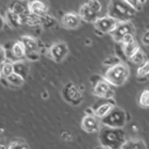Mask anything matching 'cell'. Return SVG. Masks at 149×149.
Masks as SVG:
<instances>
[{"mask_svg":"<svg viewBox=\"0 0 149 149\" xmlns=\"http://www.w3.org/2000/svg\"><path fill=\"white\" fill-rule=\"evenodd\" d=\"M126 141V133L122 130V128H111L102 126L99 130L100 146L111 149H122Z\"/></svg>","mask_w":149,"mask_h":149,"instance_id":"1","label":"cell"},{"mask_svg":"<svg viewBox=\"0 0 149 149\" xmlns=\"http://www.w3.org/2000/svg\"><path fill=\"white\" fill-rule=\"evenodd\" d=\"M136 10L125 0H109L107 7V15L115 19L118 22H127L134 17Z\"/></svg>","mask_w":149,"mask_h":149,"instance_id":"2","label":"cell"},{"mask_svg":"<svg viewBox=\"0 0 149 149\" xmlns=\"http://www.w3.org/2000/svg\"><path fill=\"white\" fill-rule=\"evenodd\" d=\"M104 78L112 85V86H120L123 85L127 79L129 78V69L125 63H120L112 68H108Z\"/></svg>","mask_w":149,"mask_h":149,"instance_id":"3","label":"cell"},{"mask_svg":"<svg viewBox=\"0 0 149 149\" xmlns=\"http://www.w3.org/2000/svg\"><path fill=\"white\" fill-rule=\"evenodd\" d=\"M61 94L63 100L71 106H79L84 100L83 91L73 81H68L66 84H64Z\"/></svg>","mask_w":149,"mask_h":149,"instance_id":"4","label":"cell"},{"mask_svg":"<svg viewBox=\"0 0 149 149\" xmlns=\"http://www.w3.org/2000/svg\"><path fill=\"white\" fill-rule=\"evenodd\" d=\"M112 37L114 41L123 44L127 43L129 41H132L135 35V27L130 21L127 22H119L118 26L115 27V29L111 33Z\"/></svg>","mask_w":149,"mask_h":149,"instance_id":"5","label":"cell"},{"mask_svg":"<svg viewBox=\"0 0 149 149\" xmlns=\"http://www.w3.org/2000/svg\"><path fill=\"white\" fill-rule=\"evenodd\" d=\"M91 81L93 83V94L100 98H105V99H111L114 97V91L112 88V85L104 78L100 76L94 74L91 78Z\"/></svg>","mask_w":149,"mask_h":149,"instance_id":"6","label":"cell"},{"mask_svg":"<svg viewBox=\"0 0 149 149\" xmlns=\"http://www.w3.org/2000/svg\"><path fill=\"white\" fill-rule=\"evenodd\" d=\"M126 121H127L126 112L122 108L115 106L112 109V112L101 120V123L102 126L111 127V128H123V126L126 125Z\"/></svg>","mask_w":149,"mask_h":149,"instance_id":"7","label":"cell"},{"mask_svg":"<svg viewBox=\"0 0 149 149\" xmlns=\"http://www.w3.org/2000/svg\"><path fill=\"white\" fill-rule=\"evenodd\" d=\"M26 49V58H28L29 61H37L40 58V55H38V42L36 41L35 37L33 36H28V35H24L21 37L20 40Z\"/></svg>","mask_w":149,"mask_h":149,"instance_id":"8","label":"cell"},{"mask_svg":"<svg viewBox=\"0 0 149 149\" xmlns=\"http://www.w3.org/2000/svg\"><path fill=\"white\" fill-rule=\"evenodd\" d=\"M118 23L119 22L115 19L111 17L109 15H105V16H100L94 22V27L99 34H111L115 29Z\"/></svg>","mask_w":149,"mask_h":149,"instance_id":"9","label":"cell"},{"mask_svg":"<svg viewBox=\"0 0 149 149\" xmlns=\"http://www.w3.org/2000/svg\"><path fill=\"white\" fill-rule=\"evenodd\" d=\"M68 54H69V48L65 42H56L51 44V47L49 48V56L56 63L63 62L66 58Z\"/></svg>","mask_w":149,"mask_h":149,"instance_id":"10","label":"cell"},{"mask_svg":"<svg viewBox=\"0 0 149 149\" xmlns=\"http://www.w3.org/2000/svg\"><path fill=\"white\" fill-rule=\"evenodd\" d=\"M81 128L87 133H94L101 128V119L97 115H85L81 119Z\"/></svg>","mask_w":149,"mask_h":149,"instance_id":"11","label":"cell"},{"mask_svg":"<svg viewBox=\"0 0 149 149\" xmlns=\"http://www.w3.org/2000/svg\"><path fill=\"white\" fill-rule=\"evenodd\" d=\"M100 13H98L94 8H92L87 1L80 6L79 8V16L81 17V20H84L85 22H90V23H94L100 16H99Z\"/></svg>","mask_w":149,"mask_h":149,"instance_id":"12","label":"cell"},{"mask_svg":"<svg viewBox=\"0 0 149 149\" xmlns=\"http://www.w3.org/2000/svg\"><path fill=\"white\" fill-rule=\"evenodd\" d=\"M80 22H81V17L79 16V14L65 13L62 16V24L66 29H76L77 27H79Z\"/></svg>","mask_w":149,"mask_h":149,"instance_id":"13","label":"cell"},{"mask_svg":"<svg viewBox=\"0 0 149 149\" xmlns=\"http://www.w3.org/2000/svg\"><path fill=\"white\" fill-rule=\"evenodd\" d=\"M29 10L37 16H44L48 14V6L41 0H33L29 2Z\"/></svg>","mask_w":149,"mask_h":149,"instance_id":"14","label":"cell"},{"mask_svg":"<svg viewBox=\"0 0 149 149\" xmlns=\"http://www.w3.org/2000/svg\"><path fill=\"white\" fill-rule=\"evenodd\" d=\"M9 9L15 12L20 16H24V15H27L30 12L29 10V2H26L23 0H14L9 5Z\"/></svg>","mask_w":149,"mask_h":149,"instance_id":"15","label":"cell"},{"mask_svg":"<svg viewBox=\"0 0 149 149\" xmlns=\"http://www.w3.org/2000/svg\"><path fill=\"white\" fill-rule=\"evenodd\" d=\"M5 19H6V22L7 24L10 27V28H19L21 24H22V20H21V16L19 14H16L15 12H13L12 9L8 8V10L6 12V15H5Z\"/></svg>","mask_w":149,"mask_h":149,"instance_id":"16","label":"cell"},{"mask_svg":"<svg viewBox=\"0 0 149 149\" xmlns=\"http://www.w3.org/2000/svg\"><path fill=\"white\" fill-rule=\"evenodd\" d=\"M115 107V105H114V102L113 101H107V102H104V104H101V105H99L95 109H94V112H95V115L99 118V119H104L105 116H107L111 112H112V109Z\"/></svg>","mask_w":149,"mask_h":149,"instance_id":"17","label":"cell"},{"mask_svg":"<svg viewBox=\"0 0 149 149\" xmlns=\"http://www.w3.org/2000/svg\"><path fill=\"white\" fill-rule=\"evenodd\" d=\"M139 50H140V48H139L137 41L135 38H133L132 41L122 44V51H123V54L127 58H130L132 56H134Z\"/></svg>","mask_w":149,"mask_h":149,"instance_id":"18","label":"cell"},{"mask_svg":"<svg viewBox=\"0 0 149 149\" xmlns=\"http://www.w3.org/2000/svg\"><path fill=\"white\" fill-rule=\"evenodd\" d=\"M12 55L16 61H22V58L26 57V49L22 44V42L19 40L12 44Z\"/></svg>","mask_w":149,"mask_h":149,"instance_id":"19","label":"cell"},{"mask_svg":"<svg viewBox=\"0 0 149 149\" xmlns=\"http://www.w3.org/2000/svg\"><path fill=\"white\" fill-rule=\"evenodd\" d=\"M13 65H14V73L20 74V76L23 77L24 79L28 77L29 66H28L23 61H15V62H13Z\"/></svg>","mask_w":149,"mask_h":149,"instance_id":"20","label":"cell"},{"mask_svg":"<svg viewBox=\"0 0 149 149\" xmlns=\"http://www.w3.org/2000/svg\"><path fill=\"white\" fill-rule=\"evenodd\" d=\"M122 149H147V146L141 139H130L125 142Z\"/></svg>","mask_w":149,"mask_h":149,"instance_id":"21","label":"cell"},{"mask_svg":"<svg viewBox=\"0 0 149 149\" xmlns=\"http://www.w3.org/2000/svg\"><path fill=\"white\" fill-rule=\"evenodd\" d=\"M136 77L139 80L141 81H146L149 79V59L143 63L142 65H140L137 68V71H136Z\"/></svg>","mask_w":149,"mask_h":149,"instance_id":"22","label":"cell"},{"mask_svg":"<svg viewBox=\"0 0 149 149\" xmlns=\"http://www.w3.org/2000/svg\"><path fill=\"white\" fill-rule=\"evenodd\" d=\"M13 73H14L13 62H6L1 64V79H7Z\"/></svg>","mask_w":149,"mask_h":149,"instance_id":"23","label":"cell"},{"mask_svg":"<svg viewBox=\"0 0 149 149\" xmlns=\"http://www.w3.org/2000/svg\"><path fill=\"white\" fill-rule=\"evenodd\" d=\"M56 19H54V16L47 14L44 16H41V26L45 29H51L56 26Z\"/></svg>","mask_w":149,"mask_h":149,"instance_id":"24","label":"cell"},{"mask_svg":"<svg viewBox=\"0 0 149 149\" xmlns=\"http://www.w3.org/2000/svg\"><path fill=\"white\" fill-rule=\"evenodd\" d=\"M7 83L9 84V85H12V86H15V87H17V86H21V85H23V83H24V78L23 77H21L20 74H16V73H13V74H10L7 79Z\"/></svg>","mask_w":149,"mask_h":149,"instance_id":"25","label":"cell"},{"mask_svg":"<svg viewBox=\"0 0 149 149\" xmlns=\"http://www.w3.org/2000/svg\"><path fill=\"white\" fill-rule=\"evenodd\" d=\"M139 105L143 108H149V88H144L139 95Z\"/></svg>","mask_w":149,"mask_h":149,"instance_id":"26","label":"cell"},{"mask_svg":"<svg viewBox=\"0 0 149 149\" xmlns=\"http://www.w3.org/2000/svg\"><path fill=\"white\" fill-rule=\"evenodd\" d=\"M130 62L132 63H134V64H136V65H142L143 63H146L148 59H146V54L140 49L134 56H132L130 58Z\"/></svg>","mask_w":149,"mask_h":149,"instance_id":"27","label":"cell"},{"mask_svg":"<svg viewBox=\"0 0 149 149\" xmlns=\"http://www.w3.org/2000/svg\"><path fill=\"white\" fill-rule=\"evenodd\" d=\"M120 63H121V61H120L116 56H107V57L102 61V64L106 65V66H109V68H112V66H114V65H118V64H120Z\"/></svg>","mask_w":149,"mask_h":149,"instance_id":"28","label":"cell"},{"mask_svg":"<svg viewBox=\"0 0 149 149\" xmlns=\"http://www.w3.org/2000/svg\"><path fill=\"white\" fill-rule=\"evenodd\" d=\"M128 5H130L136 12L137 10H141L146 3V0H125Z\"/></svg>","mask_w":149,"mask_h":149,"instance_id":"29","label":"cell"},{"mask_svg":"<svg viewBox=\"0 0 149 149\" xmlns=\"http://www.w3.org/2000/svg\"><path fill=\"white\" fill-rule=\"evenodd\" d=\"M8 149H28V146L22 141H15L8 146Z\"/></svg>","mask_w":149,"mask_h":149,"instance_id":"30","label":"cell"},{"mask_svg":"<svg viewBox=\"0 0 149 149\" xmlns=\"http://www.w3.org/2000/svg\"><path fill=\"white\" fill-rule=\"evenodd\" d=\"M87 3H88L92 8H94L98 13H100V12H101V3H100L98 0H88V1H87Z\"/></svg>","mask_w":149,"mask_h":149,"instance_id":"31","label":"cell"},{"mask_svg":"<svg viewBox=\"0 0 149 149\" xmlns=\"http://www.w3.org/2000/svg\"><path fill=\"white\" fill-rule=\"evenodd\" d=\"M141 41H142V43H143V44L149 45V30H147V31H146V33L142 35Z\"/></svg>","mask_w":149,"mask_h":149,"instance_id":"32","label":"cell"},{"mask_svg":"<svg viewBox=\"0 0 149 149\" xmlns=\"http://www.w3.org/2000/svg\"><path fill=\"white\" fill-rule=\"evenodd\" d=\"M86 115H95V112L91 107H88V108H86Z\"/></svg>","mask_w":149,"mask_h":149,"instance_id":"33","label":"cell"},{"mask_svg":"<svg viewBox=\"0 0 149 149\" xmlns=\"http://www.w3.org/2000/svg\"><path fill=\"white\" fill-rule=\"evenodd\" d=\"M94 149H111V148H107V147H104V146H98Z\"/></svg>","mask_w":149,"mask_h":149,"instance_id":"34","label":"cell"}]
</instances>
